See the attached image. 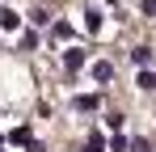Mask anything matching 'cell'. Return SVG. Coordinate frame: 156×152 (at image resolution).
Returning a JSON list of instances; mask_svg holds the SVG:
<instances>
[{
  "label": "cell",
  "instance_id": "obj_1",
  "mask_svg": "<svg viewBox=\"0 0 156 152\" xmlns=\"http://www.w3.org/2000/svg\"><path fill=\"white\" fill-rule=\"evenodd\" d=\"M63 68H68V72H80V68H84V51H80V47L63 51Z\"/></svg>",
  "mask_w": 156,
  "mask_h": 152
},
{
  "label": "cell",
  "instance_id": "obj_2",
  "mask_svg": "<svg viewBox=\"0 0 156 152\" xmlns=\"http://www.w3.org/2000/svg\"><path fill=\"white\" fill-rule=\"evenodd\" d=\"M84 30L89 34H101V9H84Z\"/></svg>",
  "mask_w": 156,
  "mask_h": 152
},
{
  "label": "cell",
  "instance_id": "obj_3",
  "mask_svg": "<svg viewBox=\"0 0 156 152\" xmlns=\"http://www.w3.org/2000/svg\"><path fill=\"white\" fill-rule=\"evenodd\" d=\"M110 76H114V63H110V59H101V63H93V80H97V85H105Z\"/></svg>",
  "mask_w": 156,
  "mask_h": 152
},
{
  "label": "cell",
  "instance_id": "obj_4",
  "mask_svg": "<svg viewBox=\"0 0 156 152\" xmlns=\"http://www.w3.org/2000/svg\"><path fill=\"white\" fill-rule=\"evenodd\" d=\"M17 25H21V17L13 9H0V30H17Z\"/></svg>",
  "mask_w": 156,
  "mask_h": 152
},
{
  "label": "cell",
  "instance_id": "obj_5",
  "mask_svg": "<svg viewBox=\"0 0 156 152\" xmlns=\"http://www.w3.org/2000/svg\"><path fill=\"white\" fill-rule=\"evenodd\" d=\"M51 34L59 38V42H68V38H72L76 30H72V21H55V25H51Z\"/></svg>",
  "mask_w": 156,
  "mask_h": 152
},
{
  "label": "cell",
  "instance_id": "obj_6",
  "mask_svg": "<svg viewBox=\"0 0 156 152\" xmlns=\"http://www.w3.org/2000/svg\"><path fill=\"white\" fill-rule=\"evenodd\" d=\"M131 59H135L139 68H148V63H152V51H148V47H135V51H131Z\"/></svg>",
  "mask_w": 156,
  "mask_h": 152
},
{
  "label": "cell",
  "instance_id": "obj_7",
  "mask_svg": "<svg viewBox=\"0 0 156 152\" xmlns=\"http://www.w3.org/2000/svg\"><path fill=\"white\" fill-rule=\"evenodd\" d=\"M9 144H30V127H17V131L9 135Z\"/></svg>",
  "mask_w": 156,
  "mask_h": 152
},
{
  "label": "cell",
  "instance_id": "obj_8",
  "mask_svg": "<svg viewBox=\"0 0 156 152\" xmlns=\"http://www.w3.org/2000/svg\"><path fill=\"white\" fill-rule=\"evenodd\" d=\"M135 85H139V89H156V76L148 72V68H144V72H139V80H135Z\"/></svg>",
  "mask_w": 156,
  "mask_h": 152
},
{
  "label": "cell",
  "instance_id": "obj_9",
  "mask_svg": "<svg viewBox=\"0 0 156 152\" xmlns=\"http://www.w3.org/2000/svg\"><path fill=\"white\" fill-rule=\"evenodd\" d=\"M76 110H80V114H89V110H97V97H76Z\"/></svg>",
  "mask_w": 156,
  "mask_h": 152
},
{
  "label": "cell",
  "instance_id": "obj_10",
  "mask_svg": "<svg viewBox=\"0 0 156 152\" xmlns=\"http://www.w3.org/2000/svg\"><path fill=\"white\" fill-rule=\"evenodd\" d=\"M30 21H34V25H47L51 17H47V9H30Z\"/></svg>",
  "mask_w": 156,
  "mask_h": 152
},
{
  "label": "cell",
  "instance_id": "obj_11",
  "mask_svg": "<svg viewBox=\"0 0 156 152\" xmlns=\"http://www.w3.org/2000/svg\"><path fill=\"white\" fill-rule=\"evenodd\" d=\"M105 127H110V131H118V127H122V114H118V110H110V114H105Z\"/></svg>",
  "mask_w": 156,
  "mask_h": 152
},
{
  "label": "cell",
  "instance_id": "obj_12",
  "mask_svg": "<svg viewBox=\"0 0 156 152\" xmlns=\"http://www.w3.org/2000/svg\"><path fill=\"white\" fill-rule=\"evenodd\" d=\"M110 148H114V152H127L131 144H127V139H122V135H118V131H114V135H110Z\"/></svg>",
  "mask_w": 156,
  "mask_h": 152
},
{
  "label": "cell",
  "instance_id": "obj_13",
  "mask_svg": "<svg viewBox=\"0 0 156 152\" xmlns=\"http://www.w3.org/2000/svg\"><path fill=\"white\" fill-rule=\"evenodd\" d=\"M84 152H105V144H101V135H89V148Z\"/></svg>",
  "mask_w": 156,
  "mask_h": 152
},
{
  "label": "cell",
  "instance_id": "obj_14",
  "mask_svg": "<svg viewBox=\"0 0 156 152\" xmlns=\"http://www.w3.org/2000/svg\"><path fill=\"white\" fill-rule=\"evenodd\" d=\"M139 9H144V17H156V0H144Z\"/></svg>",
  "mask_w": 156,
  "mask_h": 152
},
{
  "label": "cell",
  "instance_id": "obj_15",
  "mask_svg": "<svg viewBox=\"0 0 156 152\" xmlns=\"http://www.w3.org/2000/svg\"><path fill=\"white\" fill-rule=\"evenodd\" d=\"M26 152H47V148H42L38 139H30V144H26Z\"/></svg>",
  "mask_w": 156,
  "mask_h": 152
},
{
  "label": "cell",
  "instance_id": "obj_16",
  "mask_svg": "<svg viewBox=\"0 0 156 152\" xmlns=\"http://www.w3.org/2000/svg\"><path fill=\"white\" fill-rule=\"evenodd\" d=\"M105 4H114V0H105Z\"/></svg>",
  "mask_w": 156,
  "mask_h": 152
}]
</instances>
